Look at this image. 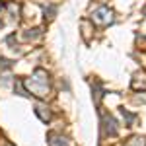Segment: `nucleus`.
I'll return each instance as SVG.
<instances>
[{
  "mask_svg": "<svg viewBox=\"0 0 146 146\" xmlns=\"http://www.w3.org/2000/svg\"><path fill=\"white\" fill-rule=\"evenodd\" d=\"M0 6H2V4H0Z\"/></svg>",
  "mask_w": 146,
  "mask_h": 146,
  "instance_id": "9b49d317",
  "label": "nucleus"
},
{
  "mask_svg": "<svg viewBox=\"0 0 146 146\" xmlns=\"http://www.w3.org/2000/svg\"><path fill=\"white\" fill-rule=\"evenodd\" d=\"M92 22L98 23V25H109L113 22V10H109L107 6H100L92 14Z\"/></svg>",
  "mask_w": 146,
  "mask_h": 146,
  "instance_id": "f03ea898",
  "label": "nucleus"
},
{
  "mask_svg": "<svg viewBox=\"0 0 146 146\" xmlns=\"http://www.w3.org/2000/svg\"><path fill=\"white\" fill-rule=\"evenodd\" d=\"M125 146H146V138L144 136H133L125 142Z\"/></svg>",
  "mask_w": 146,
  "mask_h": 146,
  "instance_id": "0eeeda50",
  "label": "nucleus"
},
{
  "mask_svg": "<svg viewBox=\"0 0 146 146\" xmlns=\"http://www.w3.org/2000/svg\"><path fill=\"white\" fill-rule=\"evenodd\" d=\"M27 88L37 98H47L49 96V74L43 68H37L33 72V76H31V80L27 82Z\"/></svg>",
  "mask_w": 146,
  "mask_h": 146,
  "instance_id": "f257e3e1",
  "label": "nucleus"
},
{
  "mask_svg": "<svg viewBox=\"0 0 146 146\" xmlns=\"http://www.w3.org/2000/svg\"><path fill=\"white\" fill-rule=\"evenodd\" d=\"M103 129H105V135L115 136L117 135V123L111 115H103Z\"/></svg>",
  "mask_w": 146,
  "mask_h": 146,
  "instance_id": "7ed1b4c3",
  "label": "nucleus"
},
{
  "mask_svg": "<svg viewBox=\"0 0 146 146\" xmlns=\"http://www.w3.org/2000/svg\"><path fill=\"white\" fill-rule=\"evenodd\" d=\"M8 146H10V144H8Z\"/></svg>",
  "mask_w": 146,
  "mask_h": 146,
  "instance_id": "f8f14e48",
  "label": "nucleus"
},
{
  "mask_svg": "<svg viewBox=\"0 0 146 146\" xmlns=\"http://www.w3.org/2000/svg\"><path fill=\"white\" fill-rule=\"evenodd\" d=\"M35 115H37L43 123H47V121L51 119V111L47 109L45 105H41V103H39V105H35Z\"/></svg>",
  "mask_w": 146,
  "mask_h": 146,
  "instance_id": "20e7f679",
  "label": "nucleus"
},
{
  "mask_svg": "<svg viewBox=\"0 0 146 146\" xmlns=\"http://www.w3.org/2000/svg\"><path fill=\"white\" fill-rule=\"evenodd\" d=\"M49 146H68V142L64 136L53 133V135H49Z\"/></svg>",
  "mask_w": 146,
  "mask_h": 146,
  "instance_id": "423d86ee",
  "label": "nucleus"
},
{
  "mask_svg": "<svg viewBox=\"0 0 146 146\" xmlns=\"http://www.w3.org/2000/svg\"><path fill=\"white\" fill-rule=\"evenodd\" d=\"M121 113H123V117L127 119V125H131L133 121H135V115L133 113H129V111H125V109H121Z\"/></svg>",
  "mask_w": 146,
  "mask_h": 146,
  "instance_id": "1a4fd4ad",
  "label": "nucleus"
},
{
  "mask_svg": "<svg viewBox=\"0 0 146 146\" xmlns=\"http://www.w3.org/2000/svg\"><path fill=\"white\" fill-rule=\"evenodd\" d=\"M133 90H146V76L144 74H135V80H133Z\"/></svg>",
  "mask_w": 146,
  "mask_h": 146,
  "instance_id": "39448f33",
  "label": "nucleus"
},
{
  "mask_svg": "<svg viewBox=\"0 0 146 146\" xmlns=\"http://www.w3.org/2000/svg\"><path fill=\"white\" fill-rule=\"evenodd\" d=\"M6 8L12 12V16H18V12H20V6H18L16 2H8V4H6Z\"/></svg>",
  "mask_w": 146,
  "mask_h": 146,
  "instance_id": "6e6552de",
  "label": "nucleus"
},
{
  "mask_svg": "<svg viewBox=\"0 0 146 146\" xmlns=\"http://www.w3.org/2000/svg\"><path fill=\"white\" fill-rule=\"evenodd\" d=\"M0 27H2V22H0Z\"/></svg>",
  "mask_w": 146,
  "mask_h": 146,
  "instance_id": "9d476101",
  "label": "nucleus"
}]
</instances>
